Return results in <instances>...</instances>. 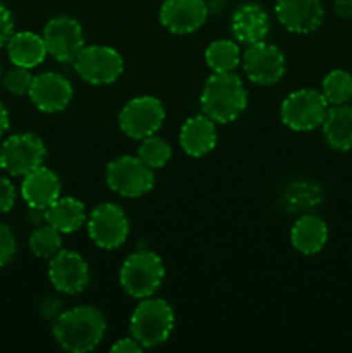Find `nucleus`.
<instances>
[{"mask_svg": "<svg viewBox=\"0 0 352 353\" xmlns=\"http://www.w3.org/2000/svg\"><path fill=\"white\" fill-rule=\"evenodd\" d=\"M14 33V21L10 10L0 2V47L7 45L9 38Z\"/></svg>", "mask_w": 352, "mask_h": 353, "instance_id": "nucleus-31", "label": "nucleus"}, {"mask_svg": "<svg viewBox=\"0 0 352 353\" xmlns=\"http://www.w3.org/2000/svg\"><path fill=\"white\" fill-rule=\"evenodd\" d=\"M72 65L79 78L90 85H109L124 71L121 54L107 45H85Z\"/></svg>", "mask_w": 352, "mask_h": 353, "instance_id": "nucleus-8", "label": "nucleus"}, {"mask_svg": "<svg viewBox=\"0 0 352 353\" xmlns=\"http://www.w3.org/2000/svg\"><path fill=\"white\" fill-rule=\"evenodd\" d=\"M240 64L245 76L252 83L262 86L278 83L286 71V59L283 52L276 45L266 43L264 40L248 45L247 50L242 54Z\"/></svg>", "mask_w": 352, "mask_h": 353, "instance_id": "nucleus-12", "label": "nucleus"}, {"mask_svg": "<svg viewBox=\"0 0 352 353\" xmlns=\"http://www.w3.org/2000/svg\"><path fill=\"white\" fill-rule=\"evenodd\" d=\"M106 331L107 321L104 314L90 305L62 310L52 326L55 343L69 353L95 350L104 340Z\"/></svg>", "mask_w": 352, "mask_h": 353, "instance_id": "nucleus-1", "label": "nucleus"}, {"mask_svg": "<svg viewBox=\"0 0 352 353\" xmlns=\"http://www.w3.org/2000/svg\"><path fill=\"white\" fill-rule=\"evenodd\" d=\"M7 55L14 65L33 69L45 61L48 52L43 37L33 31H19V33H12V37L7 41Z\"/></svg>", "mask_w": 352, "mask_h": 353, "instance_id": "nucleus-21", "label": "nucleus"}, {"mask_svg": "<svg viewBox=\"0 0 352 353\" xmlns=\"http://www.w3.org/2000/svg\"><path fill=\"white\" fill-rule=\"evenodd\" d=\"M86 221V209L81 200L75 196H59L45 209V223L62 234L78 231Z\"/></svg>", "mask_w": 352, "mask_h": 353, "instance_id": "nucleus-22", "label": "nucleus"}, {"mask_svg": "<svg viewBox=\"0 0 352 353\" xmlns=\"http://www.w3.org/2000/svg\"><path fill=\"white\" fill-rule=\"evenodd\" d=\"M21 196L28 207L47 209L61 196V179L52 169L40 165L23 176Z\"/></svg>", "mask_w": 352, "mask_h": 353, "instance_id": "nucleus-18", "label": "nucleus"}, {"mask_svg": "<svg viewBox=\"0 0 352 353\" xmlns=\"http://www.w3.org/2000/svg\"><path fill=\"white\" fill-rule=\"evenodd\" d=\"M16 236L7 224L0 223V268L9 264L16 255Z\"/></svg>", "mask_w": 352, "mask_h": 353, "instance_id": "nucleus-29", "label": "nucleus"}, {"mask_svg": "<svg viewBox=\"0 0 352 353\" xmlns=\"http://www.w3.org/2000/svg\"><path fill=\"white\" fill-rule=\"evenodd\" d=\"M88 236L93 243L104 250L119 248L130 234V221L116 203H99L86 217Z\"/></svg>", "mask_w": 352, "mask_h": 353, "instance_id": "nucleus-10", "label": "nucleus"}, {"mask_svg": "<svg viewBox=\"0 0 352 353\" xmlns=\"http://www.w3.org/2000/svg\"><path fill=\"white\" fill-rule=\"evenodd\" d=\"M240 61V47L233 40H216L206 48V62L214 72H231Z\"/></svg>", "mask_w": 352, "mask_h": 353, "instance_id": "nucleus-24", "label": "nucleus"}, {"mask_svg": "<svg viewBox=\"0 0 352 353\" xmlns=\"http://www.w3.org/2000/svg\"><path fill=\"white\" fill-rule=\"evenodd\" d=\"M166 269L162 259L150 250H138L128 255L119 269L121 288L126 295L141 300L154 296L164 281Z\"/></svg>", "mask_w": 352, "mask_h": 353, "instance_id": "nucleus-4", "label": "nucleus"}, {"mask_svg": "<svg viewBox=\"0 0 352 353\" xmlns=\"http://www.w3.org/2000/svg\"><path fill=\"white\" fill-rule=\"evenodd\" d=\"M0 81H2V69H0Z\"/></svg>", "mask_w": 352, "mask_h": 353, "instance_id": "nucleus-36", "label": "nucleus"}, {"mask_svg": "<svg viewBox=\"0 0 352 353\" xmlns=\"http://www.w3.org/2000/svg\"><path fill=\"white\" fill-rule=\"evenodd\" d=\"M321 130L324 140L333 150H352V105L342 103L328 107Z\"/></svg>", "mask_w": 352, "mask_h": 353, "instance_id": "nucleus-23", "label": "nucleus"}, {"mask_svg": "<svg viewBox=\"0 0 352 353\" xmlns=\"http://www.w3.org/2000/svg\"><path fill=\"white\" fill-rule=\"evenodd\" d=\"M2 83L7 92L12 93V95L23 97L28 95V92H30L31 83H33V74L30 72V69L14 65L12 69H9L2 76Z\"/></svg>", "mask_w": 352, "mask_h": 353, "instance_id": "nucleus-28", "label": "nucleus"}, {"mask_svg": "<svg viewBox=\"0 0 352 353\" xmlns=\"http://www.w3.org/2000/svg\"><path fill=\"white\" fill-rule=\"evenodd\" d=\"M9 126H10L9 110H7L6 105H3V103L0 102V138H2L3 133H6V131L9 130Z\"/></svg>", "mask_w": 352, "mask_h": 353, "instance_id": "nucleus-35", "label": "nucleus"}, {"mask_svg": "<svg viewBox=\"0 0 352 353\" xmlns=\"http://www.w3.org/2000/svg\"><path fill=\"white\" fill-rule=\"evenodd\" d=\"M175 327V312L166 300L147 296L135 307L130 334L144 348H155L169 340Z\"/></svg>", "mask_w": 352, "mask_h": 353, "instance_id": "nucleus-3", "label": "nucleus"}, {"mask_svg": "<svg viewBox=\"0 0 352 353\" xmlns=\"http://www.w3.org/2000/svg\"><path fill=\"white\" fill-rule=\"evenodd\" d=\"M275 14L286 31L307 34L323 24L324 7L321 0H276Z\"/></svg>", "mask_w": 352, "mask_h": 353, "instance_id": "nucleus-16", "label": "nucleus"}, {"mask_svg": "<svg viewBox=\"0 0 352 353\" xmlns=\"http://www.w3.org/2000/svg\"><path fill=\"white\" fill-rule=\"evenodd\" d=\"M202 114L216 124L237 121L247 109V90L240 76L231 72H213L200 93Z\"/></svg>", "mask_w": 352, "mask_h": 353, "instance_id": "nucleus-2", "label": "nucleus"}, {"mask_svg": "<svg viewBox=\"0 0 352 353\" xmlns=\"http://www.w3.org/2000/svg\"><path fill=\"white\" fill-rule=\"evenodd\" d=\"M30 250L37 257L50 261L57 252L62 250V233L47 223L37 226L30 234Z\"/></svg>", "mask_w": 352, "mask_h": 353, "instance_id": "nucleus-26", "label": "nucleus"}, {"mask_svg": "<svg viewBox=\"0 0 352 353\" xmlns=\"http://www.w3.org/2000/svg\"><path fill=\"white\" fill-rule=\"evenodd\" d=\"M321 93L330 105L349 103L352 100V74L344 69H333L324 76Z\"/></svg>", "mask_w": 352, "mask_h": 353, "instance_id": "nucleus-25", "label": "nucleus"}, {"mask_svg": "<svg viewBox=\"0 0 352 353\" xmlns=\"http://www.w3.org/2000/svg\"><path fill=\"white\" fill-rule=\"evenodd\" d=\"M61 312V302L55 299H47L43 302V305H41V314L45 317H48V319H57V316Z\"/></svg>", "mask_w": 352, "mask_h": 353, "instance_id": "nucleus-33", "label": "nucleus"}, {"mask_svg": "<svg viewBox=\"0 0 352 353\" xmlns=\"http://www.w3.org/2000/svg\"><path fill=\"white\" fill-rule=\"evenodd\" d=\"M330 103L314 88H300L285 97L280 107L283 124L292 131L306 133L323 124Z\"/></svg>", "mask_w": 352, "mask_h": 353, "instance_id": "nucleus-5", "label": "nucleus"}, {"mask_svg": "<svg viewBox=\"0 0 352 353\" xmlns=\"http://www.w3.org/2000/svg\"><path fill=\"white\" fill-rule=\"evenodd\" d=\"M141 350H144V347L133 336L121 338V340H117L110 347V352L113 353H140Z\"/></svg>", "mask_w": 352, "mask_h": 353, "instance_id": "nucleus-32", "label": "nucleus"}, {"mask_svg": "<svg viewBox=\"0 0 352 353\" xmlns=\"http://www.w3.org/2000/svg\"><path fill=\"white\" fill-rule=\"evenodd\" d=\"M166 119V109L159 99L141 95L131 99L119 112V128L131 140H144L155 134Z\"/></svg>", "mask_w": 352, "mask_h": 353, "instance_id": "nucleus-7", "label": "nucleus"}, {"mask_svg": "<svg viewBox=\"0 0 352 353\" xmlns=\"http://www.w3.org/2000/svg\"><path fill=\"white\" fill-rule=\"evenodd\" d=\"M209 7L206 0H164L159 10V21L175 34H190L206 24Z\"/></svg>", "mask_w": 352, "mask_h": 353, "instance_id": "nucleus-15", "label": "nucleus"}, {"mask_svg": "<svg viewBox=\"0 0 352 353\" xmlns=\"http://www.w3.org/2000/svg\"><path fill=\"white\" fill-rule=\"evenodd\" d=\"M16 186L10 183L9 178L0 176V214H7L12 210L16 203Z\"/></svg>", "mask_w": 352, "mask_h": 353, "instance_id": "nucleus-30", "label": "nucleus"}, {"mask_svg": "<svg viewBox=\"0 0 352 353\" xmlns=\"http://www.w3.org/2000/svg\"><path fill=\"white\" fill-rule=\"evenodd\" d=\"M28 97L38 110L55 114L64 110L72 100V85L66 76L47 71L33 76Z\"/></svg>", "mask_w": 352, "mask_h": 353, "instance_id": "nucleus-14", "label": "nucleus"}, {"mask_svg": "<svg viewBox=\"0 0 352 353\" xmlns=\"http://www.w3.org/2000/svg\"><path fill=\"white\" fill-rule=\"evenodd\" d=\"M48 279L59 293L78 295L90 283L88 262L75 250L57 252L48 262Z\"/></svg>", "mask_w": 352, "mask_h": 353, "instance_id": "nucleus-13", "label": "nucleus"}, {"mask_svg": "<svg viewBox=\"0 0 352 353\" xmlns=\"http://www.w3.org/2000/svg\"><path fill=\"white\" fill-rule=\"evenodd\" d=\"M106 181L117 195L124 199H138L154 188L155 176L154 169L148 168L138 155H121L107 165Z\"/></svg>", "mask_w": 352, "mask_h": 353, "instance_id": "nucleus-6", "label": "nucleus"}, {"mask_svg": "<svg viewBox=\"0 0 352 353\" xmlns=\"http://www.w3.org/2000/svg\"><path fill=\"white\" fill-rule=\"evenodd\" d=\"M47 148L33 133H19L7 138L0 147V169L10 176H24L43 165Z\"/></svg>", "mask_w": 352, "mask_h": 353, "instance_id": "nucleus-9", "label": "nucleus"}, {"mask_svg": "<svg viewBox=\"0 0 352 353\" xmlns=\"http://www.w3.org/2000/svg\"><path fill=\"white\" fill-rule=\"evenodd\" d=\"M47 52L61 64H72L85 47V33L78 19L71 16L52 17L43 28Z\"/></svg>", "mask_w": 352, "mask_h": 353, "instance_id": "nucleus-11", "label": "nucleus"}, {"mask_svg": "<svg viewBox=\"0 0 352 353\" xmlns=\"http://www.w3.org/2000/svg\"><path fill=\"white\" fill-rule=\"evenodd\" d=\"M216 143V123L206 114L188 117L179 130V147L190 157L199 159L211 154Z\"/></svg>", "mask_w": 352, "mask_h": 353, "instance_id": "nucleus-17", "label": "nucleus"}, {"mask_svg": "<svg viewBox=\"0 0 352 353\" xmlns=\"http://www.w3.org/2000/svg\"><path fill=\"white\" fill-rule=\"evenodd\" d=\"M333 10L342 19H351L352 17V0H335Z\"/></svg>", "mask_w": 352, "mask_h": 353, "instance_id": "nucleus-34", "label": "nucleus"}, {"mask_svg": "<svg viewBox=\"0 0 352 353\" xmlns=\"http://www.w3.org/2000/svg\"><path fill=\"white\" fill-rule=\"evenodd\" d=\"M290 240L302 255L317 254L328 241V224L316 214H304L293 223Z\"/></svg>", "mask_w": 352, "mask_h": 353, "instance_id": "nucleus-20", "label": "nucleus"}, {"mask_svg": "<svg viewBox=\"0 0 352 353\" xmlns=\"http://www.w3.org/2000/svg\"><path fill=\"white\" fill-rule=\"evenodd\" d=\"M138 157L152 169L164 168L173 157V148L164 138L157 137V134H150V137L144 138L138 147Z\"/></svg>", "mask_w": 352, "mask_h": 353, "instance_id": "nucleus-27", "label": "nucleus"}, {"mask_svg": "<svg viewBox=\"0 0 352 353\" xmlns=\"http://www.w3.org/2000/svg\"><path fill=\"white\" fill-rule=\"evenodd\" d=\"M230 28L238 43H259L269 33V16L259 3H244L231 16Z\"/></svg>", "mask_w": 352, "mask_h": 353, "instance_id": "nucleus-19", "label": "nucleus"}]
</instances>
